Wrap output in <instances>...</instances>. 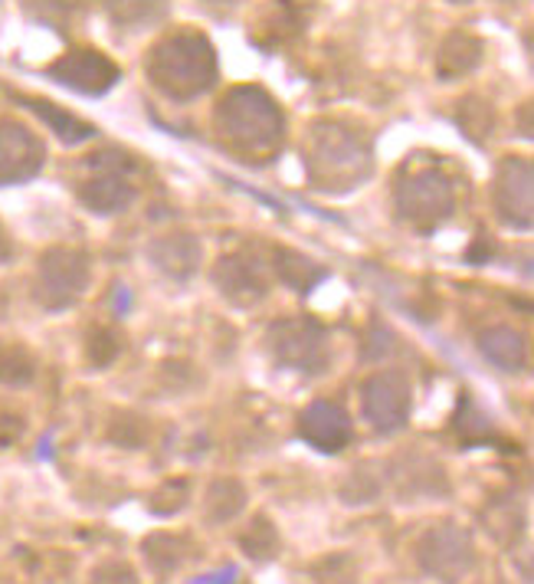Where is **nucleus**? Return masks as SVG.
Instances as JSON below:
<instances>
[{"label": "nucleus", "instance_id": "15", "mask_svg": "<svg viewBox=\"0 0 534 584\" xmlns=\"http://www.w3.org/2000/svg\"><path fill=\"white\" fill-rule=\"evenodd\" d=\"M483 39L469 30H453L440 53H437V76L440 79H460V76H469L479 62H483Z\"/></svg>", "mask_w": 534, "mask_h": 584}, {"label": "nucleus", "instance_id": "11", "mask_svg": "<svg viewBox=\"0 0 534 584\" xmlns=\"http://www.w3.org/2000/svg\"><path fill=\"white\" fill-rule=\"evenodd\" d=\"M39 164H43V145L36 141V135L16 122H3L0 125V184L23 181L36 174Z\"/></svg>", "mask_w": 534, "mask_h": 584}, {"label": "nucleus", "instance_id": "8", "mask_svg": "<svg viewBox=\"0 0 534 584\" xmlns=\"http://www.w3.org/2000/svg\"><path fill=\"white\" fill-rule=\"evenodd\" d=\"M496 210L509 227H532V164L529 158H506L496 174Z\"/></svg>", "mask_w": 534, "mask_h": 584}, {"label": "nucleus", "instance_id": "4", "mask_svg": "<svg viewBox=\"0 0 534 584\" xmlns=\"http://www.w3.org/2000/svg\"><path fill=\"white\" fill-rule=\"evenodd\" d=\"M453 207H456V191L450 178L437 168L410 171L397 187V210L417 230L440 227L453 214Z\"/></svg>", "mask_w": 534, "mask_h": 584}, {"label": "nucleus", "instance_id": "23", "mask_svg": "<svg viewBox=\"0 0 534 584\" xmlns=\"http://www.w3.org/2000/svg\"><path fill=\"white\" fill-rule=\"evenodd\" d=\"M26 3L39 13V20H49V23H62L82 7V0H26Z\"/></svg>", "mask_w": 534, "mask_h": 584}, {"label": "nucleus", "instance_id": "16", "mask_svg": "<svg viewBox=\"0 0 534 584\" xmlns=\"http://www.w3.org/2000/svg\"><path fill=\"white\" fill-rule=\"evenodd\" d=\"M200 256H204V250H200L197 237H190V233H174V237H164L151 247V260L167 276H177V279L190 276L200 266Z\"/></svg>", "mask_w": 534, "mask_h": 584}, {"label": "nucleus", "instance_id": "12", "mask_svg": "<svg viewBox=\"0 0 534 584\" xmlns=\"http://www.w3.org/2000/svg\"><path fill=\"white\" fill-rule=\"evenodd\" d=\"M302 437L322 454H338L351 444V417L345 414L341 404L315 401L302 414Z\"/></svg>", "mask_w": 534, "mask_h": 584}, {"label": "nucleus", "instance_id": "1", "mask_svg": "<svg viewBox=\"0 0 534 584\" xmlns=\"http://www.w3.org/2000/svg\"><path fill=\"white\" fill-rule=\"evenodd\" d=\"M213 125L223 148L246 164H266L269 158H276L286 135L282 108L259 85L230 89L213 112Z\"/></svg>", "mask_w": 534, "mask_h": 584}, {"label": "nucleus", "instance_id": "22", "mask_svg": "<svg viewBox=\"0 0 534 584\" xmlns=\"http://www.w3.org/2000/svg\"><path fill=\"white\" fill-rule=\"evenodd\" d=\"M121 348L125 345H121V335L115 329H95V335L89 339V362L105 368L121 355Z\"/></svg>", "mask_w": 534, "mask_h": 584}, {"label": "nucleus", "instance_id": "17", "mask_svg": "<svg viewBox=\"0 0 534 584\" xmlns=\"http://www.w3.org/2000/svg\"><path fill=\"white\" fill-rule=\"evenodd\" d=\"M479 345H483V355L492 362V365H499L502 371H525L529 368V342H525V335H519L515 329H489V332H483V339H479Z\"/></svg>", "mask_w": 534, "mask_h": 584}, {"label": "nucleus", "instance_id": "5", "mask_svg": "<svg viewBox=\"0 0 534 584\" xmlns=\"http://www.w3.org/2000/svg\"><path fill=\"white\" fill-rule=\"evenodd\" d=\"M269 342H272V352L282 365H292L299 371H309V375H318L332 352H328V335L318 322L312 319H286V322H276L269 329Z\"/></svg>", "mask_w": 534, "mask_h": 584}, {"label": "nucleus", "instance_id": "18", "mask_svg": "<svg viewBox=\"0 0 534 584\" xmlns=\"http://www.w3.org/2000/svg\"><path fill=\"white\" fill-rule=\"evenodd\" d=\"M118 26H151L167 16L171 0H105Z\"/></svg>", "mask_w": 534, "mask_h": 584}, {"label": "nucleus", "instance_id": "10", "mask_svg": "<svg viewBox=\"0 0 534 584\" xmlns=\"http://www.w3.org/2000/svg\"><path fill=\"white\" fill-rule=\"evenodd\" d=\"M213 279L220 286V293L227 299H233L236 306H253L266 296V270L256 256L249 253H236V256H223L220 266L213 270Z\"/></svg>", "mask_w": 534, "mask_h": 584}, {"label": "nucleus", "instance_id": "24", "mask_svg": "<svg viewBox=\"0 0 534 584\" xmlns=\"http://www.w3.org/2000/svg\"><path fill=\"white\" fill-rule=\"evenodd\" d=\"M453 3H469V0H453Z\"/></svg>", "mask_w": 534, "mask_h": 584}, {"label": "nucleus", "instance_id": "3", "mask_svg": "<svg viewBox=\"0 0 534 584\" xmlns=\"http://www.w3.org/2000/svg\"><path fill=\"white\" fill-rule=\"evenodd\" d=\"M309 178L318 191H351L371 174V145L341 122H315L302 145Z\"/></svg>", "mask_w": 534, "mask_h": 584}, {"label": "nucleus", "instance_id": "2", "mask_svg": "<svg viewBox=\"0 0 534 584\" xmlns=\"http://www.w3.org/2000/svg\"><path fill=\"white\" fill-rule=\"evenodd\" d=\"M144 72L158 92L174 102H187L217 82V56L207 36L177 30L151 46Z\"/></svg>", "mask_w": 534, "mask_h": 584}, {"label": "nucleus", "instance_id": "20", "mask_svg": "<svg viewBox=\"0 0 534 584\" xmlns=\"http://www.w3.org/2000/svg\"><path fill=\"white\" fill-rule=\"evenodd\" d=\"M276 273H279L282 283H289L292 289H302V293L312 289V286L325 276L318 263H312L309 256L292 253V250H279V253H276Z\"/></svg>", "mask_w": 534, "mask_h": 584}, {"label": "nucleus", "instance_id": "14", "mask_svg": "<svg viewBox=\"0 0 534 584\" xmlns=\"http://www.w3.org/2000/svg\"><path fill=\"white\" fill-rule=\"evenodd\" d=\"M79 197L92 207V210H102V214H115V210H125L131 201H135V184L121 174V158L112 171H98L92 181L82 184Z\"/></svg>", "mask_w": 534, "mask_h": 584}, {"label": "nucleus", "instance_id": "21", "mask_svg": "<svg viewBox=\"0 0 534 584\" xmlns=\"http://www.w3.org/2000/svg\"><path fill=\"white\" fill-rule=\"evenodd\" d=\"M56 131H59V138H66V141H85V138H92L95 135V128L92 125H85V122H79V118H72V115H66V112H56V105H49V102H30Z\"/></svg>", "mask_w": 534, "mask_h": 584}, {"label": "nucleus", "instance_id": "13", "mask_svg": "<svg viewBox=\"0 0 534 584\" xmlns=\"http://www.w3.org/2000/svg\"><path fill=\"white\" fill-rule=\"evenodd\" d=\"M302 10H295L289 0H272L256 20H253V30H249V39L266 46V49H276V46H286L292 43L299 33H302Z\"/></svg>", "mask_w": 534, "mask_h": 584}, {"label": "nucleus", "instance_id": "7", "mask_svg": "<svg viewBox=\"0 0 534 584\" xmlns=\"http://www.w3.org/2000/svg\"><path fill=\"white\" fill-rule=\"evenodd\" d=\"M85 283H89V260L76 250H53L43 260L39 299L53 309L69 306L82 296Z\"/></svg>", "mask_w": 534, "mask_h": 584}, {"label": "nucleus", "instance_id": "6", "mask_svg": "<svg viewBox=\"0 0 534 584\" xmlns=\"http://www.w3.org/2000/svg\"><path fill=\"white\" fill-rule=\"evenodd\" d=\"M361 398H364L368 421L378 431L391 434V431H400L407 424L414 388H410V378L404 371H378L364 381Z\"/></svg>", "mask_w": 534, "mask_h": 584}, {"label": "nucleus", "instance_id": "19", "mask_svg": "<svg viewBox=\"0 0 534 584\" xmlns=\"http://www.w3.org/2000/svg\"><path fill=\"white\" fill-rule=\"evenodd\" d=\"M460 125H463V131H466L476 145L489 141L492 131H496V112H492V102L483 99V95H469V99H463V102H460Z\"/></svg>", "mask_w": 534, "mask_h": 584}, {"label": "nucleus", "instance_id": "9", "mask_svg": "<svg viewBox=\"0 0 534 584\" xmlns=\"http://www.w3.org/2000/svg\"><path fill=\"white\" fill-rule=\"evenodd\" d=\"M53 79H59L62 85L76 89V92H85V95H102L105 89H112L118 82V66L105 56V53H95V49H76V53H66L53 69H49Z\"/></svg>", "mask_w": 534, "mask_h": 584}]
</instances>
